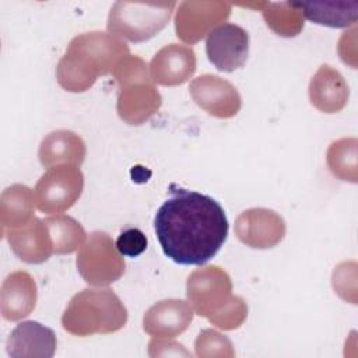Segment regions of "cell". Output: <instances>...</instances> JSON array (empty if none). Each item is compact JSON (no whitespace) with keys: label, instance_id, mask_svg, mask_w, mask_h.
Listing matches in <instances>:
<instances>
[{"label":"cell","instance_id":"obj_3","mask_svg":"<svg viewBox=\"0 0 358 358\" xmlns=\"http://www.w3.org/2000/svg\"><path fill=\"white\" fill-rule=\"evenodd\" d=\"M126 322L127 309L109 288L80 291L70 299L62 316L63 329L78 337L115 333Z\"/></svg>","mask_w":358,"mask_h":358},{"label":"cell","instance_id":"obj_25","mask_svg":"<svg viewBox=\"0 0 358 358\" xmlns=\"http://www.w3.org/2000/svg\"><path fill=\"white\" fill-rule=\"evenodd\" d=\"M194 347L197 357H234L231 341L221 333L211 329H206L199 333Z\"/></svg>","mask_w":358,"mask_h":358},{"label":"cell","instance_id":"obj_23","mask_svg":"<svg viewBox=\"0 0 358 358\" xmlns=\"http://www.w3.org/2000/svg\"><path fill=\"white\" fill-rule=\"evenodd\" d=\"M49 228L56 255H69L83 246L85 231L78 221L69 215L56 214L43 220Z\"/></svg>","mask_w":358,"mask_h":358},{"label":"cell","instance_id":"obj_18","mask_svg":"<svg viewBox=\"0 0 358 358\" xmlns=\"http://www.w3.org/2000/svg\"><path fill=\"white\" fill-rule=\"evenodd\" d=\"M348 94L344 77L329 64L320 66L309 83L310 103L324 113L340 112L348 101Z\"/></svg>","mask_w":358,"mask_h":358},{"label":"cell","instance_id":"obj_2","mask_svg":"<svg viewBox=\"0 0 358 358\" xmlns=\"http://www.w3.org/2000/svg\"><path fill=\"white\" fill-rule=\"evenodd\" d=\"M129 46L106 32H87L71 39L57 63L56 78L70 92L90 90L99 76L113 71L116 64L129 56Z\"/></svg>","mask_w":358,"mask_h":358},{"label":"cell","instance_id":"obj_22","mask_svg":"<svg viewBox=\"0 0 358 358\" xmlns=\"http://www.w3.org/2000/svg\"><path fill=\"white\" fill-rule=\"evenodd\" d=\"M262 15L267 27L280 36L292 38L303 29V15L298 3H266Z\"/></svg>","mask_w":358,"mask_h":358},{"label":"cell","instance_id":"obj_27","mask_svg":"<svg viewBox=\"0 0 358 358\" xmlns=\"http://www.w3.org/2000/svg\"><path fill=\"white\" fill-rule=\"evenodd\" d=\"M148 354L151 357L155 355H190L187 351L183 350V345L168 340V338H154L148 344Z\"/></svg>","mask_w":358,"mask_h":358},{"label":"cell","instance_id":"obj_11","mask_svg":"<svg viewBox=\"0 0 358 358\" xmlns=\"http://www.w3.org/2000/svg\"><path fill=\"white\" fill-rule=\"evenodd\" d=\"M189 91L193 101L203 110L218 119L235 116L242 106L238 90L218 76L204 74L194 78L189 85Z\"/></svg>","mask_w":358,"mask_h":358},{"label":"cell","instance_id":"obj_5","mask_svg":"<svg viewBox=\"0 0 358 358\" xmlns=\"http://www.w3.org/2000/svg\"><path fill=\"white\" fill-rule=\"evenodd\" d=\"M176 7L175 1L133 3L116 1L109 11L106 28L113 36L130 42L151 39L165 28Z\"/></svg>","mask_w":358,"mask_h":358},{"label":"cell","instance_id":"obj_12","mask_svg":"<svg viewBox=\"0 0 358 358\" xmlns=\"http://www.w3.org/2000/svg\"><path fill=\"white\" fill-rule=\"evenodd\" d=\"M235 235L249 248L268 249L284 239L285 222L273 210L249 208L236 218Z\"/></svg>","mask_w":358,"mask_h":358},{"label":"cell","instance_id":"obj_4","mask_svg":"<svg viewBox=\"0 0 358 358\" xmlns=\"http://www.w3.org/2000/svg\"><path fill=\"white\" fill-rule=\"evenodd\" d=\"M119 84L117 115L127 124H143L161 108L162 98L155 88L147 63L138 56H126L112 71Z\"/></svg>","mask_w":358,"mask_h":358},{"label":"cell","instance_id":"obj_20","mask_svg":"<svg viewBox=\"0 0 358 358\" xmlns=\"http://www.w3.org/2000/svg\"><path fill=\"white\" fill-rule=\"evenodd\" d=\"M34 192L25 185H11L3 190L0 197L1 234L28 224L34 218Z\"/></svg>","mask_w":358,"mask_h":358},{"label":"cell","instance_id":"obj_9","mask_svg":"<svg viewBox=\"0 0 358 358\" xmlns=\"http://www.w3.org/2000/svg\"><path fill=\"white\" fill-rule=\"evenodd\" d=\"M232 6L225 1H183L175 15L176 36L196 43L231 15Z\"/></svg>","mask_w":358,"mask_h":358},{"label":"cell","instance_id":"obj_26","mask_svg":"<svg viewBox=\"0 0 358 358\" xmlns=\"http://www.w3.org/2000/svg\"><path fill=\"white\" fill-rule=\"evenodd\" d=\"M117 250L127 257H137L147 249V236L138 228H127L116 239Z\"/></svg>","mask_w":358,"mask_h":358},{"label":"cell","instance_id":"obj_16","mask_svg":"<svg viewBox=\"0 0 358 358\" xmlns=\"http://www.w3.org/2000/svg\"><path fill=\"white\" fill-rule=\"evenodd\" d=\"M38 291L32 275L18 270L6 277L0 292V310L6 320L17 322L28 316L36 305Z\"/></svg>","mask_w":358,"mask_h":358},{"label":"cell","instance_id":"obj_10","mask_svg":"<svg viewBox=\"0 0 358 358\" xmlns=\"http://www.w3.org/2000/svg\"><path fill=\"white\" fill-rule=\"evenodd\" d=\"M206 53L217 70L232 73L246 63L249 34L236 24L224 22L207 35Z\"/></svg>","mask_w":358,"mask_h":358},{"label":"cell","instance_id":"obj_14","mask_svg":"<svg viewBox=\"0 0 358 358\" xmlns=\"http://www.w3.org/2000/svg\"><path fill=\"white\" fill-rule=\"evenodd\" d=\"M3 236L7 238L14 255L29 264L43 263L55 253L49 228L36 217L22 227L7 229Z\"/></svg>","mask_w":358,"mask_h":358},{"label":"cell","instance_id":"obj_15","mask_svg":"<svg viewBox=\"0 0 358 358\" xmlns=\"http://www.w3.org/2000/svg\"><path fill=\"white\" fill-rule=\"evenodd\" d=\"M193 319V309L182 299H164L154 303L143 317V329L152 337L171 338L183 333Z\"/></svg>","mask_w":358,"mask_h":358},{"label":"cell","instance_id":"obj_8","mask_svg":"<svg viewBox=\"0 0 358 358\" xmlns=\"http://www.w3.org/2000/svg\"><path fill=\"white\" fill-rule=\"evenodd\" d=\"M84 189V176L76 165L49 168L34 189L36 207L45 214H62L76 204Z\"/></svg>","mask_w":358,"mask_h":358},{"label":"cell","instance_id":"obj_6","mask_svg":"<svg viewBox=\"0 0 358 358\" xmlns=\"http://www.w3.org/2000/svg\"><path fill=\"white\" fill-rule=\"evenodd\" d=\"M186 295L193 312L207 317L211 323L234 302L232 282L225 270L218 266H207L194 270L186 284Z\"/></svg>","mask_w":358,"mask_h":358},{"label":"cell","instance_id":"obj_24","mask_svg":"<svg viewBox=\"0 0 358 358\" xmlns=\"http://www.w3.org/2000/svg\"><path fill=\"white\" fill-rule=\"evenodd\" d=\"M327 165L334 176L341 180L357 182V140L341 138L327 150Z\"/></svg>","mask_w":358,"mask_h":358},{"label":"cell","instance_id":"obj_19","mask_svg":"<svg viewBox=\"0 0 358 358\" xmlns=\"http://www.w3.org/2000/svg\"><path fill=\"white\" fill-rule=\"evenodd\" d=\"M85 152V144L78 134L70 130H56L41 141L38 157L42 166L49 169L59 165L80 166Z\"/></svg>","mask_w":358,"mask_h":358},{"label":"cell","instance_id":"obj_13","mask_svg":"<svg viewBox=\"0 0 358 358\" xmlns=\"http://www.w3.org/2000/svg\"><path fill=\"white\" fill-rule=\"evenodd\" d=\"M196 71V53L186 45L171 43L159 49L151 63L150 76L154 84L180 85Z\"/></svg>","mask_w":358,"mask_h":358},{"label":"cell","instance_id":"obj_7","mask_svg":"<svg viewBox=\"0 0 358 358\" xmlns=\"http://www.w3.org/2000/svg\"><path fill=\"white\" fill-rule=\"evenodd\" d=\"M77 270L94 287H105L124 274V259L112 238L101 231L90 234L77 255Z\"/></svg>","mask_w":358,"mask_h":358},{"label":"cell","instance_id":"obj_21","mask_svg":"<svg viewBox=\"0 0 358 358\" xmlns=\"http://www.w3.org/2000/svg\"><path fill=\"white\" fill-rule=\"evenodd\" d=\"M303 18L309 21L333 27L345 28L354 25L358 20V1H312L298 3Z\"/></svg>","mask_w":358,"mask_h":358},{"label":"cell","instance_id":"obj_17","mask_svg":"<svg viewBox=\"0 0 358 358\" xmlns=\"http://www.w3.org/2000/svg\"><path fill=\"white\" fill-rule=\"evenodd\" d=\"M10 357H41L50 358L56 351V334L39 322L28 320L20 323L8 336L6 343Z\"/></svg>","mask_w":358,"mask_h":358},{"label":"cell","instance_id":"obj_1","mask_svg":"<svg viewBox=\"0 0 358 358\" xmlns=\"http://www.w3.org/2000/svg\"><path fill=\"white\" fill-rule=\"evenodd\" d=\"M169 193L154 217L159 246L178 264L201 266L227 239L225 211L215 199L199 192L171 185Z\"/></svg>","mask_w":358,"mask_h":358}]
</instances>
